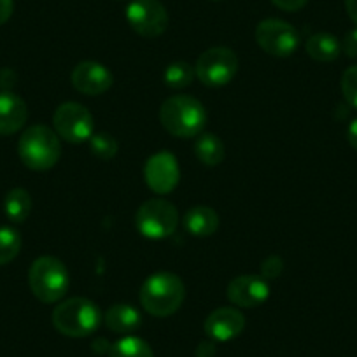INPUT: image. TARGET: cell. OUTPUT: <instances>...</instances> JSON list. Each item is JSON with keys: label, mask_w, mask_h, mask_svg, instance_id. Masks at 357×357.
<instances>
[{"label": "cell", "mask_w": 357, "mask_h": 357, "mask_svg": "<svg viewBox=\"0 0 357 357\" xmlns=\"http://www.w3.org/2000/svg\"><path fill=\"white\" fill-rule=\"evenodd\" d=\"M160 121L170 135L193 139L204 132L207 125V111L204 104L195 97L174 95L161 105Z\"/></svg>", "instance_id": "1"}, {"label": "cell", "mask_w": 357, "mask_h": 357, "mask_svg": "<svg viewBox=\"0 0 357 357\" xmlns=\"http://www.w3.org/2000/svg\"><path fill=\"white\" fill-rule=\"evenodd\" d=\"M347 140H349L350 146L357 151V118L352 119L349 128H347Z\"/></svg>", "instance_id": "31"}, {"label": "cell", "mask_w": 357, "mask_h": 357, "mask_svg": "<svg viewBox=\"0 0 357 357\" xmlns=\"http://www.w3.org/2000/svg\"><path fill=\"white\" fill-rule=\"evenodd\" d=\"M214 2H218V0H214Z\"/></svg>", "instance_id": "34"}, {"label": "cell", "mask_w": 357, "mask_h": 357, "mask_svg": "<svg viewBox=\"0 0 357 357\" xmlns=\"http://www.w3.org/2000/svg\"><path fill=\"white\" fill-rule=\"evenodd\" d=\"M205 333L214 342H229L236 338L245 328V317L235 307L215 308L207 319H205Z\"/></svg>", "instance_id": "14"}, {"label": "cell", "mask_w": 357, "mask_h": 357, "mask_svg": "<svg viewBox=\"0 0 357 357\" xmlns=\"http://www.w3.org/2000/svg\"><path fill=\"white\" fill-rule=\"evenodd\" d=\"M109 357H154V354L149 343L139 336H123L121 340L112 343Z\"/></svg>", "instance_id": "21"}, {"label": "cell", "mask_w": 357, "mask_h": 357, "mask_svg": "<svg viewBox=\"0 0 357 357\" xmlns=\"http://www.w3.org/2000/svg\"><path fill=\"white\" fill-rule=\"evenodd\" d=\"M58 333L68 338H84L93 335L102 322L100 308L88 298H68L56 305L51 315Z\"/></svg>", "instance_id": "4"}, {"label": "cell", "mask_w": 357, "mask_h": 357, "mask_svg": "<svg viewBox=\"0 0 357 357\" xmlns=\"http://www.w3.org/2000/svg\"><path fill=\"white\" fill-rule=\"evenodd\" d=\"M18 154L23 165L30 170H50L61 156L60 137L46 125L30 126L20 137Z\"/></svg>", "instance_id": "3"}, {"label": "cell", "mask_w": 357, "mask_h": 357, "mask_svg": "<svg viewBox=\"0 0 357 357\" xmlns=\"http://www.w3.org/2000/svg\"><path fill=\"white\" fill-rule=\"evenodd\" d=\"M29 284L43 303H56L67 294L68 270L58 257L40 256L30 266Z\"/></svg>", "instance_id": "5"}, {"label": "cell", "mask_w": 357, "mask_h": 357, "mask_svg": "<svg viewBox=\"0 0 357 357\" xmlns=\"http://www.w3.org/2000/svg\"><path fill=\"white\" fill-rule=\"evenodd\" d=\"M272 4L286 13H296L308 4V0H272Z\"/></svg>", "instance_id": "28"}, {"label": "cell", "mask_w": 357, "mask_h": 357, "mask_svg": "<svg viewBox=\"0 0 357 357\" xmlns=\"http://www.w3.org/2000/svg\"><path fill=\"white\" fill-rule=\"evenodd\" d=\"M345 9L349 18L352 20L354 25L357 26V0H345Z\"/></svg>", "instance_id": "32"}, {"label": "cell", "mask_w": 357, "mask_h": 357, "mask_svg": "<svg viewBox=\"0 0 357 357\" xmlns=\"http://www.w3.org/2000/svg\"><path fill=\"white\" fill-rule=\"evenodd\" d=\"M93 350L97 354H109V350H111V345H109L107 342H105L104 338H98L93 342Z\"/></svg>", "instance_id": "33"}, {"label": "cell", "mask_w": 357, "mask_h": 357, "mask_svg": "<svg viewBox=\"0 0 357 357\" xmlns=\"http://www.w3.org/2000/svg\"><path fill=\"white\" fill-rule=\"evenodd\" d=\"M284 270V261L280 256H268L261 263V277L266 280L279 279Z\"/></svg>", "instance_id": "26"}, {"label": "cell", "mask_w": 357, "mask_h": 357, "mask_svg": "<svg viewBox=\"0 0 357 357\" xmlns=\"http://www.w3.org/2000/svg\"><path fill=\"white\" fill-rule=\"evenodd\" d=\"M72 86L79 93L88 97H98L112 86V74L105 65L98 61H81L72 70Z\"/></svg>", "instance_id": "12"}, {"label": "cell", "mask_w": 357, "mask_h": 357, "mask_svg": "<svg viewBox=\"0 0 357 357\" xmlns=\"http://www.w3.org/2000/svg\"><path fill=\"white\" fill-rule=\"evenodd\" d=\"M29 111L20 95L13 91L0 93V135H15L25 126Z\"/></svg>", "instance_id": "15"}, {"label": "cell", "mask_w": 357, "mask_h": 357, "mask_svg": "<svg viewBox=\"0 0 357 357\" xmlns=\"http://www.w3.org/2000/svg\"><path fill=\"white\" fill-rule=\"evenodd\" d=\"M342 51L349 58H357V26L347 32V36L343 37Z\"/></svg>", "instance_id": "27"}, {"label": "cell", "mask_w": 357, "mask_h": 357, "mask_svg": "<svg viewBox=\"0 0 357 357\" xmlns=\"http://www.w3.org/2000/svg\"><path fill=\"white\" fill-rule=\"evenodd\" d=\"M144 177H146L147 186L154 193L167 195L174 191L178 184V177H181V170H178L174 154L168 153V151L153 154L147 160L146 168H144Z\"/></svg>", "instance_id": "11"}, {"label": "cell", "mask_w": 357, "mask_h": 357, "mask_svg": "<svg viewBox=\"0 0 357 357\" xmlns=\"http://www.w3.org/2000/svg\"><path fill=\"white\" fill-rule=\"evenodd\" d=\"M105 326L118 335H130L142 324V315L130 303H116L105 312Z\"/></svg>", "instance_id": "16"}, {"label": "cell", "mask_w": 357, "mask_h": 357, "mask_svg": "<svg viewBox=\"0 0 357 357\" xmlns=\"http://www.w3.org/2000/svg\"><path fill=\"white\" fill-rule=\"evenodd\" d=\"M89 149L100 160H112L118 154V140L109 133H93L89 139Z\"/></svg>", "instance_id": "24"}, {"label": "cell", "mask_w": 357, "mask_h": 357, "mask_svg": "<svg viewBox=\"0 0 357 357\" xmlns=\"http://www.w3.org/2000/svg\"><path fill=\"white\" fill-rule=\"evenodd\" d=\"M342 93L347 104L352 109H357V65L347 68L342 75Z\"/></svg>", "instance_id": "25"}, {"label": "cell", "mask_w": 357, "mask_h": 357, "mask_svg": "<svg viewBox=\"0 0 357 357\" xmlns=\"http://www.w3.org/2000/svg\"><path fill=\"white\" fill-rule=\"evenodd\" d=\"M135 226L140 235L151 240H161L174 235L178 226V212L170 202L153 198L144 202L135 215Z\"/></svg>", "instance_id": "6"}, {"label": "cell", "mask_w": 357, "mask_h": 357, "mask_svg": "<svg viewBox=\"0 0 357 357\" xmlns=\"http://www.w3.org/2000/svg\"><path fill=\"white\" fill-rule=\"evenodd\" d=\"M126 22L139 36L153 39L168 26V13L160 0H132L126 8Z\"/></svg>", "instance_id": "10"}, {"label": "cell", "mask_w": 357, "mask_h": 357, "mask_svg": "<svg viewBox=\"0 0 357 357\" xmlns=\"http://www.w3.org/2000/svg\"><path fill=\"white\" fill-rule=\"evenodd\" d=\"M256 40L264 53L277 58H287L300 47V32L291 23L277 18H268L257 25Z\"/></svg>", "instance_id": "7"}, {"label": "cell", "mask_w": 357, "mask_h": 357, "mask_svg": "<svg viewBox=\"0 0 357 357\" xmlns=\"http://www.w3.org/2000/svg\"><path fill=\"white\" fill-rule=\"evenodd\" d=\"M184 228L188 233L198 238L212 236L219 228V215L214 208L205 207V205H197L190 208L184 215Z\"/></svg>", "instance_id": "17"}, {"label": "cell", "mask_w": 357, "mask_h": 357, "mask_svg": "<svg viewBox=\"0 0 357 357\" xmlns=\"http://www.w3.org/2000/svg\"><path fill=\"white\" fill-rule=\"evenodd\" d=\"M215 356V343L211 340H205L197 347V357H214Z\"/></svg>", "instance_id": "30"}, {"label": "cell", "mask_w": 357, "mask_h": 357, "mask_svg": "<svg viewBox=\"0 0 357 357\" xmlns=\"http://www.w3.org/2000/svg\"><path fill=\"white\" fill-rule=\"evenodd\" d=\"M22 250V236L11 226H0V266L15 259Z\"/></svg>", "instance_id": "23"}, {"label": "cell", "mask_w": 357, "mask_h": 357, "mask_svg": "<svg viewBox=\"0 0 357 357\" xmlns=\"http://www.w3.org/2000/svg\"><path fill=\"white\" fill-rule=\"evenodd\" d=\"M186 287L181 277L170 272H160L147 277L140 287V305L154 317H168L183 305Z\"/></svg>", "instance_id": "2"}, {"label": "cell", "mask_w": 357, "mask_h": 357, "mask_svg": "<svg viewBox=\"0 0 357 357\" xmlns=\"http://www.w3.org/2000/svg\"><path fill=\"white\" fill-rule=\"evenodd\" d=\"M228 300L242 308H256L270 296L268 280L261 275H240L229 282Z\"/></svg>", "instance_id": "13"}, {"label": "cell", "mask_w": 357, "mask_h": 357, "mask_svg": "<svg viewBox=\"0 0 357 357\" xmlns=\"http://www.w3.org/2000/svg\"><path fill=\"white\" fill-rule=\"evenodd\" d=\"M32 211V198L29 191L23 188H15L9 191L4 198V212L9 221L13 222H25L26 218Z\"/></svg>", "instance_id": "20"}, {"label": "cell", "mask_w": 357, "mask_h": 357, "mask_svg": "<svg viewBox=\"0 0 357 357\" xmlns=\"http://www.w3.org/2000/svg\"><path fill=\"white\" fill-rule=\"evenodd\" d=\"M305 50H307L308 56L314 58L315 61H335L336 58L342 53V44L331 33H314V36L308 37V40L305 43Z\"/></svg>", "instance_id": "18"}, {"label": "cell", "mask_w": 357, "mask_h": 357, "mask_svg": "<svg viewBox=\"0 0 357 357\" xmlns=\"http://www.w3.org/2000/svg\"><path fill=\"white\" fill-rule=\"evenodd\" d=\"M195 154L207 167H215L225 160V144L214 133L202 132L195 140Z\"/></svg>", "instance_id": "19"}, {"label": "cell", "mask_w": 357, "mask_h": 357, "mask_svg": "<svg viewBox=\"0 0 357 357\" xmlns=\"http://www.w3.org/2000/svg\"><path fill=\"white\" fill-rule=\"evenodd\" d=\"M195 75H197V72L188 61H174L165 68L163 81L168 88L183 89L193 82Z\"/></svg>", "instance_id": "22"}, {"label": "cell", "mask_w": 357, "mask_h": 357, "mask_svg": "<svg viewBox=\"0 0 357 357\" xmlns=\"http://www.w3.org/2000/svg\"><path fill=\"white\" fill-rule=\"evenodd\" d=\"M238 70V58L229 47L218 46L204 51L195 65L197 77L204 84L219 88L231 81Z\"/></svg>", "instance_id": "8"}, {"label": "cell", "mask_w": 357, "mask_h": 357, "mask_svg": "<svg viewBox=\"0 0 357 357\" xmlns=\"http://www.w3.org/2000/svg\"><path fill=\"white\" fill-rule=\"evenodd\" d=\"M15 11V2L13 0H0V26L9 22Z\"/></svg>", "instance_id": "29"}, {"label": "cell", "mask_w": 357, "mask_h": 357, "mask_svg": "<svg viewBox=\"0 0 357 357\" xmlns=\"http://www.w3.org/2000/svg\"><path fill=\"white\" fill-rule=\"evenodd\" d=\"M53 126L60 139L70 144H81L91 139L95 121L84 105L77 102H65L54 111Z\"/></svg>", "instance_id": "9"}]
</instances>
